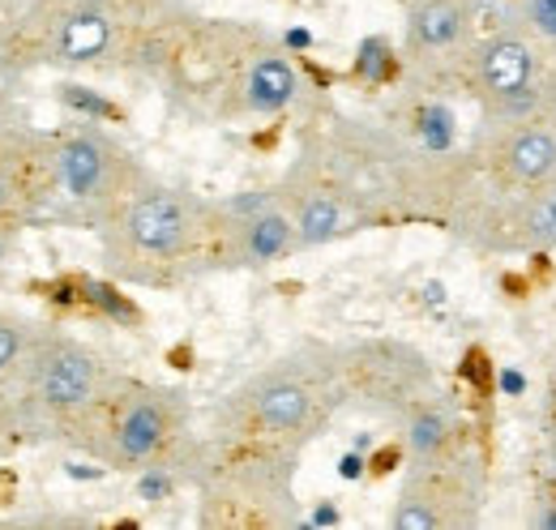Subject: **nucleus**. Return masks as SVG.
Returning <instances> with one entry per match:
<instances>
[{
  "label": "nucleus",
  "instance_id": "obj_1",
  "mask_svg": "<svg viewBox=\"0 0 556 530\" xmlns=\"http://www.w3.org/2000/svg\"><path fill=\"white\" fill-rule=\"evenodd\" d=\"M103 262L116 278L167 287L202 269H223L227 210L198 193L141 180L103 223Z\"/></svg>",
  "mask_w": 556,
  "mask_h": 530
},
{
  "label": "nucleus",
  "instance_id": "obj_2",
  "mask_svg": "<svg viewBox=\"0 0 556 530\" xmlns=\"http://www.w3.org/2000/svg\"><path fill=\"white\" fill-rule=\"evenodd\" d=\"M339 402L343 386H339L334 351H300L240 381L218 406V419L227 437L300 450Z\"/></svg>",
  "mask_w": 556,
  "mask_h": 530
},
{
  "label": "nucleus",
  "instance_id": "obj_3",
  "mask_svg": "<svg viewBox=\"0 0 556 530\" xmlns=\"http://www.w3.org/2000/svg\"><path fill=\"white\" fill-rule=\"evenodd\" d=\"M189 402L172 386L116 377L103 402L73 428V441L116 470L159 466L185 437Z\"/></svg>",
  "mask_w": 556,
  "mask_h": 530
},
{
  "label": "nucleus",
  "instance_id": "obj_4",
  "mask_svg": "<svg viewBox=\"0 0 556 530\" xmlns=\"http://www.w3.org/2000/svg\"><path fill=\"white\" fill-rule=\"evenodd\" d=\"M295 450L240 441L210 458L202 470V522L206 527H287L295 518L291 496Z\"/></svg>",
  "mask_w": 556,
  "mask_h": 530
},
{
  "label": "nucleus",
  "instance_id": "obj_5",
  "mask_svg": "<svg viewBox=\"0 0 556 530\" xmlns=\"http://www.w3.org/2000/svg\"><path fill=\"white\" fill-rule=\"evenodd\" d=\"M13 377L22 390V398H17L22 419L52 424L56 432H70V437L116 381L86 342H77L61 330H43V326L30 338Z\"/></svg>",
  "mask_w": 556,
  "mask_h": 530
},
{
  "label": "nucleus",
  "instance_id": "obj_6",
  "mask_svg": "<svg viewBox=\"0 0 556 530\" xmlns=\"http://www.w3.org/2000/svg\"><path fill=\"white\" fill-rule=\"evenodd\" d=\"M476 94L484 103L488 125H514L544 116V103L553 94L548 81V48L518 22L505 30H492L471 52Z\"/></svg>",
  "mask_w": 556,
  "mask_h": 530
},
{
  "label": "nucleus",
  "instance_id": "obj_7",
  "mask_svg": "<svg viewBox=\"0 0 556 530\" xmlns=\"http://www.w3.org/2000/svg\"><path fill=\"white\" fill-rule=\"evenodd\" d=\"M52 141H56V193L94 223H103L146 180V167L99 125L81 121Z\"/></svg>",
  "mask_w": 556,
  "mask_h": 530
},
{
  "label": "nucleus",
  "instance_id": "obj_8",
  "mask_svg": "<svg viewBox=\"0 0 556 530\" xmlns=\"http://www.w3.org/2000/svg\"><path fill=\"white\" fill-rule=\"evenodd\" d=\"M334 368H339V386L343 398H359L372 406H390V411H407L419 398L437 394L432 368L428 359L403 346V342H355L334 351Z\"/></svg>",
  "mask_w": 556,
  "mask_h": 530
},
{
  "label": "nucleus",
  "instance_id": "obj_9",
  "mask_svg": "<svg viewBox=\"0 0 556 530\" xmlns=\"http://www.w3.org/2000/svg\"><path fill=\"white\" fill-rule=\"evenodd\" d=\"M480 522V483L454 458L432 466H412L394 509V530H458Z\"/></svg>",
  "mask_w": 556,
  "mask_h": 530
},
{
  "label": "nucleus",
  "instance_id": "obj_10",
  "mask_svg": "<svg viewBox=\"0 0 556 530\" xmlns=\"http://www.w3.org/2000/svg\"><path fill=\"white\" fill-rule=\"evenodd\" d=\"M26 35L48 61L61 65H94L116 52L121 22L108 0H65L48 13V22H26Z\"/></svg>",
  "mask_w": 556,
  "mask_h": 530
},
{
  "label": "nucleus",
  "instance_id": "obj_11",
  "mask_svg": "<svg viewBox=\"0 0 556 530\" xmlns=\"http://www.w3.org/2000/svg\"><path fill=\"white\" fill-rule=\"evenodd\" d=\"M287 210L295 218V240L300 249H321L339 236H348L359 223V205L339 185V176L330 167H300L287 185Z\"/></svg>",
  "mask_w": 556,
  "mask_h": 530
},
{
  "label": "nucleus",
  "instance_id": "obj_12",
  "mask_svg": "<svg viewBox=\"0 0 556 530\" xmlns=\"http://www.w3.org/2000/svg\"><path fill=\"white\" fill-rule=\"evenodd\" d=\"M480 244L492 253H553L556 249V180L522 189L501 214L480 223Z\"/></svg>",
  "mask_w": 556,
  "mask_h": 530
},
{
  "label": "nucleus",
  "instance_id": "obj_13",
  "mask_svg": "<svg viewBox=\"0 0 556 530\" xmlns=\"http://www.w3.org/2000/svg\"><path fill=\"white\" fill-rule=\"evenodd\" d=\"M496 146H492V163L505 176V185L514 189H535L556 180V129L544 116L531 121H514V125H496Z\"/></svg>",
  "mask_w": 556,
  "mask_h": 530
},
{
  "label": "nucleus",
  "instance_id": "obj_14",
  "mask_svg": "<svg viewBox=\"0 0 556 530\" xmlns=\"http://www.w3.org/2000/svg\"><path fill=\"white\" fill-rule=\"evenodd\" d=\"M300 99V68L295 61L275 48L270 39H253L240 81H236V103L249 116H278Z\"/></svg>",
  "mask_w": 556,
  "mask_h": 530
},
{
  "label": "nucleus",
  "instance_id": "obj_15",
  "mask_svg": "<svg viewBox=\"0 0 556 530\" xmlns=\"http://www.w3.org/2000/svg\"><path fill=\"white\" fill-rule=\"evenodd\" d=\"M471 26V0H416L407 13V52L445 56L463 43Z\"/></svg>",
  "mask_w": 556,
  "mask_h": 530
},
{
  "label": "nucleus",
  "instance_id": "obj_16",
  "mask_svg": "<svg viewBox=\"0 0 556 530\" xmlns=\"http://www.w3.org/2000/svg\"><path fill=\"white\" fill-rule=\"evenodd\" d=\"M454 415L437 394L419 398L416 406L403 411V445L412 466H432L454 458Z\"/></svg>",
  "mask_w": 556,
  "mask_h": 530
},
{
  "label": "nucleus",
  "instance_id": "obj_17",
  "mask_svg": "<svg viewBox=\"0 0 556 530\" xmlns=\"http://www.w3.org/2000/svg\"><path fill=\"white\" fill-rule=\"evenodd\" d=\"M35 333H39V326L30 317L0 308V377H9L22 364V355H26V346H30Z\"/></svg>",
  "mask_w": 556,
  "mask_h": 530
},
{
  "label": "nucleus",
  "instance_id": "obj_18",
  "mask_svg": "<svg viewBox=\"0 0 556 530\" xmlns=\"http://www.w3.org/2000/svg\"><path fill=\"white\" fill-rule=\"evenodd\" d=\"M522 26L548 48L556 52V0H522Z\"/></svg>",
  "mask_w": 556,
  "mask_h": 530
},
{
  "label": "nucleus",
  "instance_id": "obj_19",
  "mask_svg": "<svg viewBox=\"0 0 556 530\" xmlns=\"http://www.w3.org/2000/svg\"><path fill=\"white\" fill-rule=\"evenodd\" d=\"M531 527H540V530H556V496H548L535 514H531Z\"/></svg>",
  "mask_w": 556,
  "mask_h": 530
},
{
  "label": "nucleus",
  "instance_id": "obj_20",
  "mask_svg": "<svg viewBox=\"0 0 556 530\" xmlns=\"http://www.w3.org/2000/svg\"><path fill=\"white\" fill-rule=\"evenodd\" d=\"M13 244H17V223H0V269H4V262H9Z\"/></svg>",
  "mask_w": 556,
  "mask_h": 530
},
{
  "label": "nucleus",
  "instance_id": "obj_21",
  "mask_svg": "<svg viewBox=\"0 0 556 530\" xmlns=\"http://www.w3.org/2000/svg\"><path fill=\"white\" fill-rule=\"evenodd\" d=\"M9 129H13V125H9V112H4V99H0V137H4Z\"/></svg>",
  "mask_w": 556,
  "mask_h": 530
},
{
  "label": "nucleus",
  "instance_id": "obj_22",
  "mask_svg": "<svg viewBox=\"0 0 556 530\" xmlns=\"http://www.w3.org/2000/svg\"><path fill=\"white\" fill-rule=\"evenodd\" d=\"M548 454H553V466H556V428H553V441H548Z\"/></svg>",
  "mask_w": 556,
  "mask_h": 530
}]
</instances>
